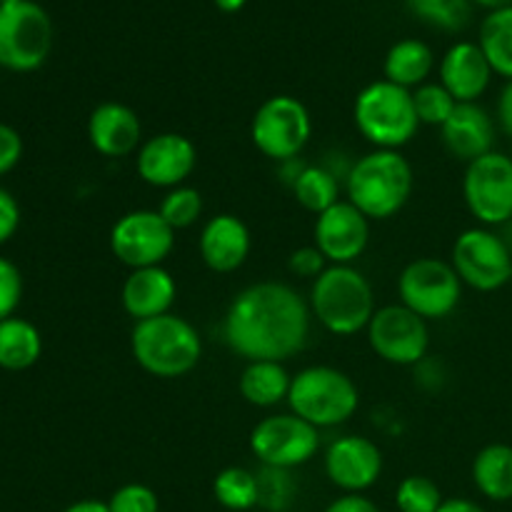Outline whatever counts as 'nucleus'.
<instances>
[{"instance_id": "nucleus-1", "label": "nucleus", "mask_w": 512, "mask_h": 512, "mask_svg": "<svg viewBox=\"0 0 512 512\" xmlns=\"http://www.w3.org/2000/svg\"><path fill=\"white\" fill-rule=\"evenodd\" d=\"M310 305L285 283L263 280L240 290L223 318V340L248 363H285L308 345Z\"/></svg>"}, {"instance_id": "nucleus-2", "label": "nucleus", "mask_w": 512, "mask_h": 512, "mask_svg": "<svg viewBox=\"0 0 512 512\" xmlns=\"http://www.w3.org/2000/svg\"><path fill=\"white\" fill-rule=\"evenodd\" d=\"M415 175L400 150H373L350 165L345 175L348 200L368 220H388L413 195Z\"/></svg>"}, {"instance_id": "nucleus-3", "label": "nucleus", "mask_w": 512, "mask_h": 512, "mask_svg": "<svg viewBox=\"0 0 512 512\" xmlns=\"http://www.w3.org/2000/svg\"><path fill=\"white\" fill-rule=\"evenodd\" d=\"M130 350L145 373L173 380L198 368L203 358V340L190 320L165 313L135 323L130 333Z\"/></svg>"}, {"instance_id": "nucleus-4", "label": "nucleus", "mask_w": 512, "mask_h": 512, "mask_svg": "<svg viewBox=\"0 0 512 512\" xmlns=\"http://www.w3.org/2000/svg\"><path fill=\"white\" fill-rule=\"evenodd\" d=\"M310 313L333 335L368 330L375 315V295L370 280L353 265H328L310 288Z\"/></svg>"}, {"instance_id": "nucleus-5", "label": "nucleus", "mask_w": 512, "mask_h": 512, "mask_svg": "<svg viewBox=\"0 0 512 512\" xmlns=\"http://www.w3.org/2000/svg\"><path fill=\"white\" fill-rule=\"evenodd\" d=\"M353 120L375 150H400L420 128L413 90L400 88L385 78L360 90L353 105Z\"/></svg>"}, {"instance_id": "nucleus-6", "label": "nucleus", "mask_w": 512, "mask_h": 512, "mask_svg": "<svg viewBox=\"0 0 512 512\" xmlns=\"http://www.w3.org/2000/svg\"><path fill=\"white\" fill-rule=\"evenodd\" d=\"M290 413L315 428H335L358 413L360 393L348 373L330 365H310L293 375L288 393Z\"/></svg>"}, {"instance_id": "nucleus-7", "label": "nucleus", "mask_w": 512, "mask_h": 512, "mask_svg": "<svg viewBox=\"0 0 512 512\" xmlns=\"http://www.w3.org/2000/svg\"><path fill=\"white\" fill-rule=\"evenodd\" d=\"M53 48V20L35 0L0 5V65L30 73L48 60Z\"/></svg>"}, {"instance_id": "nucleus-8", "label": "nucleus", "mask_w": 512, "mask_h": 512, "mask_svg": "<svg viewBox=\"0 0 512 512\" xmlns=\"http://www.w3.org/2000/svg\"><path fill=\"white\" fill-rule=\"evenodd\" d=\"M313 135V120L308 108L293 95H273L253 115L250 138L270 160L288 163L295 160Z\"/></svg>"}, {"instance_id": "nucleus-9", "label": "nucleus", "mask_w": 512, "mask_h": 512, "mask_svg": "<svg viewBox=\"0 0 512 512\" xmlns=\"http://www.w3.org/2000/svg\"><path fill=\"white\" fill-rule=\"evenodd\" d=\"M450 263L463 285L480 293H495L512 280L510 243L485 225L463 230L455 238Z\"/></svg>"}, {"instance_id": "nucleus-10", "label": "nucleus", "mask_w": 512, "mask_h": 512, "mask_svg": "<svg viewBox=\"0 0 512 512\" xmlns=\"http://www.w3.org/2000/svg\"><path fill=\"white\" fill-rule=\"evenodd\" d=\"M400 303L425 320H443L463 298V280L453 263L438 258H418L403 268L398 278Z\"/></svg>"}, {"instance_id": "nucleus-11", "label": "nucleus", "mask_w": 512, "mask_h": 512, "mask_svg": "<svg viewBox=\"0 0 512 512\" xmlns=\"http://www.w3.org/2000/svg\"><path fill=\"white\" fill-rule=\"evenodd\" d=\"M320 448V430L295 413L268 415L250 433V450L265 468L295 470Z\"/></svg>"}, {"instance_id": "nucleus-12", "label": "nucleus", "mask_w": 512, "mask_h": 512, "mask_svg": "<svg viewBox=\"0 0 512 512\" xmlns=\"http://www.w3.org/2000/svg\"><path fill=\"white\" fill-rule=\"evenodd\" d=\"M463 198L470 215L485 228L512 220V158L505 153L483 155L465 168Z\"/></svg>"}, {"instance_id": "nucleus-13", "label": "nucleus", "mask_w": 512, "mask_h": 512, "mask_svg": "<svg viewBox=\"0 0 512 512\" xmlns=\"http://www.w3.org/2000/svg\"><path fill=\"white\" fill-rule=\"evenodd\" d=\"M368 343L380 360L390 365H420L430 348L428 320L420 318L403 303L375 310L368 325Z\"/></svg>"}, {"instance_id": "nucleus-14", "label": "nucleus", "mask_w": 512, "mask_h": 512, "mask_svg": "<svg viewBox=\"0 0 512 512\" xmlns=\"http://www.w3.org/2000/svg\"><path fill=\"white\" fill-rule=\"evenodd\" d=\"M175 248V230L158 210H130L110 228V250L130 270L163 265Z\"/></svg>"}, {"instance_id": "nucleus-15", "label": "nucleus", "mask_w": 512, "mask_h": 512, "mask_svg": "<svg viewBox=\"0 0 512 512\" xmlns=\"http://www.w3.org/2000/svg\"><path fill=\"white\" fill-rule=\"evenodd\" d=\"M198 165V150L193 140L180 133H158L143 140L135 155V170L143 183L153 188L173 190L185 185Z\"/></svg>"}, {"instance_id": "nucleus-16", "label": "nucleus", "mask_w": 512, "mask_h": 512, "mask_svg": "<svg viewBox=\"0 0 512 512\" xmlns=\"http://www.w3.org/2000/svg\"><path fill=\"white\" fill-rule=\"evenodd\" d=\"M315 248L330 265H353L370 240V220L350 200H338L315 218Z\"/></svg>"}, {"instance_id": "nucleus-17", "label": "nucleus", "mask_w": 512, "mask_h": 512, "mask_svg": "<svg viewBox=\"0 0 512 512\" xmlns=\"http://www.w3.org/2000/svg\"><path fill=\"white\" fill-rule=\"evenodd\" d=\"M383 473V453L365 435H343L325 453V475L348 495H363Z\"/></svg>"}, {"instance_id": "nucleus-18", "label": "nucleus", "mask_w": 512, "mask_h": 512, "mask_svg": "<svg viewBox=\"0 0 512 512\" xmlns=\"http://www.w3.org/2000/svg\"><path fill=\"white\" fill-rule=\"evenodd\" d=\"M495 133H498V123L480 103H458L448 123L440 128L448 153L463 163H473L493 153Z\"/></svg>"}, {"instance_id": "nucleus-19", "label": "nucleus", "mask_w": 512, "mask_h": 512, "mask_svg": "<svg viewBox=\"0 0 512 512\" xmlns=\"http://www.w3.org/2000/svg\"><path fill=\"white\" fill-rule=\"evenodd\" d=\"M88 140L105 158H125L143 145V125L133 108L108 100L90 113Z\"/></svg>"}, {"instance_id": "nucleus-20", "label": "nucleus", "mask_w": 512, "mask_h": 512, "mask_svg": "<svg viewBox=\"0 0 512 512\" xmlns=\"http://www.w3.org/2000/svg\"><path fill=\"white\" fill-rule=\"evenodd\" d=\"M493 75L483 48L470 40L450 45L440 60V83L458 103H478V98H483L490 88Z\"/></svg>"}, {"instance_id": "nucleus-21", "label": "nucleus", "mask_w": 512, "mask_h": 512, "mask_svg": "<svg viewBox=\"0 0 512 512\" xmlns=\"http://www.w3.org/2000/svg\"><path fill=\"white\" fill-rule=\"evenodd\" d=\"M250 230L238 215L220 213L203 225L198 250L213 273H235L250 255Z\"/></svg>"}, {"instance_id": "nucleus-22", "label": "nucleus", "mask_w": 512, "mask_h": 512, "mask_svg": "<svg viewBox=\"0 0 512 512\" xmlns=\"http://www.w3.org/2000/svg\"><path fill=\"white\" fill-rule=\"evenodd\" d=\"M175 295H178V285H175L170 270H165L163 265L130 270V275L123 283V290H120L125 313L135 323L170 313Z\"/></svg>"}, {"instance_id": "nucleus-23", "label": "nucleus", "mask_w": 512, "mask_h": 512, "mask_svg": "<svg viewBox=\"0 0 512 512\" xmlns=\"http://www.w3.org/2000/svg\"><path fill=\"white\" fill-rule=\"evenodd\" d=\"M290 383L293 375L285 370L283 363L275 360H255L243 368L238 378V390L245 403L255 408H275L280 403H288Z\"/></svg>"}, {"instance_id": "nucleus-24", "label": "nucleus", "mask_w": 512, "mask_h": 512, "mask_svg": "<svg viewBox=\"0 0 512 512\" xmlns=\"http://www.w3.org/2000/svg\"><path fill=\"white\" fill-rule=\"evenodd\" d=\"M435 68V55L428 43L418 38L398 40L385 55V80L400 85V88L415 90L428 83Z\"/></svg>"}, {"instance_id": "nucleus-25", "label": "nucleus", "mask_w": 512, "mask_h": 512, "mask_svg": "<svg viewBox=\"0 0 512 512\" xmlns=\"http://www.w3.org/2000/svg\"><path fill=\"white\" fill-rule=\"evenodd\" d=\"M473 483L493 503L512 500V445H485L473 460Z\"/></svg>"}, {"instance_id": "nucleus-26", "label": "nucleus", "mask_w": 512, "mask_h": 512, "mask_svg": "<svg viewBox=\"0 0 512 512\" xmlns=\"http://www.w3.org/2000/svg\"><path fill=\"white\" fill-rule=\"evenodd\" d=\"M43 353L38 328L23 318H5L0 323V368L10 373L33 368Z\"/></svg>"}, {"instance_id": "nucleus-27", "label": "nucleus", "mask_w": 512, "mask_h": 512, "mask_svg": "<svg viewBox=\"0 0 512 512\" xmlns=\"http://www.w3.org/2000/svg\"><path fill=\"white\" fill-rule=\"evenodd\" d=\"M478 45L483 48L490 68L500 78L512 80V5L490 10L480 25Z\"/></svg>"}, {"instance_id": "nucleus-28", "label": "nucleus", "mask_w": 512, "mask_h": 512, "mask_svg": "<svg viewBox=\"0 0 512 512\" xmlns=\"http://www.w3.org/2000/svg\"><path fill=\"white\" fill-rule=\"evenodd\" d=\"M295 200L310 213L320 215L340 200V180L325 165H305L290 183Z\"/></svg>"}, {"instance_id": "nucleus-29", "label": "nucleus", "mask_w": 512, "mask_h": 512, "mask_svg": "<svg viewBox=\"0 0 512 512\" xmlns=\"http://www.w3.org/2000/svg\"><path fill=\"white\" fill-rule=\"evenodd\" d=\"M213 495L225 510L248 512L260 503L258 475L250 473L248 468H225L215 475Z\"/></svg>"}, {"instance_id": "nucleus-30", "label": "nucleus", "mask_w": 512, "mask_h": 512, "mask_svg": "<svg viewBox=\"0 0 512 512\" xmlns=\"http://www.w3.org/2000/svg\"><path fill=\"white\" fill-rule=\"evenodd\" d=\"M405 5L418 20L448 33L463 30L473 10L470 0H405Z\"/></svg>"}, {"instance_id": "nucleus-31", "label": "nucleus", "mask_w": 512, "mask_h": 512, "mask_svg": "<svg viewBox=\"0 0 512 512\" xmlns=\"http://www.w3.org/2000/svg\"><path fill=\"white\" fill-rule=\"evenodd\" d=\"M158 213L178 233V230H185L198 223V218L203 215V195L195 188H190V185H178V188L165 193V198L160 200Z\"/></svg>"}, {"instance_id": "nucleus-32", "label": "nucleus", "mask_w": 512, "mask_h": 512, "mask_svg": "<svg viewBox=\"0 0 512 512\" xmlns=\"http://www.w3.org/2000/svg\"><path fill=\"white\" fill-rule=\"evenodd\" d=\"M413 103L420 125L443 128L450 115H453L458 100L445 90L443 83H423L420 88L413 90Z\"/></svg>"}, {"instance_id": "nucleus-33", "label": "nucleus", "mask_w": 512, "mask_h": 512, "mask_svg": "<svg viewBox=\"0 0 512 512\" xmlns=\"http://www.w3.org/2000/svg\"><path fill=\"white\" fill-rule=\"evenodd\" d=\"M443 500L438 483L425 475H408L395 490V505L400 512H438Z\"/></svg>"}, {"instance_id": "nucleus-34", "label": "nucleus", "mask_w": 512, "mask_h": 512, "mask_svg": "<svg viewBox=\"0 0 512 512\" xmlns=\"http://www.w3.org/2000/svg\"><path fill=\"white\" fill-rule=\"evenodd\" d=\"M258 475V490H260V503L270 512H283L290 508L298 493V483L293 478V470L283 468H265Z\"/></svg>"}, {"instance_id": "nucleus-35", "label": "nucleus", "mask_w": 512, "mask_h": 512, "mask_svg": "<svg viewBox=\"0 0 512 512\" xmlns=\"http://www.w3.org/2000/svg\"><path fill=\"white\" fill-rule=\"evenodd\" d=\"M110 512H160L158 493L143 483H128L108 500Z\"/></svg>"}, {"instance_id": "nucleus-36", "label": "nucleus", "mask_w": 512, "mask_h": 512, "mask_svg": "<svg viewBox=\"0 0 512 512\" xmlns=\"http://www.w3.org/2000/svg\"><path fill=\"white\" fill-rule=\"evenodd\" d=\"M20 298H23V275L8 258H0V323L13 318Z\"/></svg>"}, {"instance_id": "nucleus-37", "label": "nucleus", "mask_w": 512, "mask_h": 512, "mask_svg": "<svg viewBox=\"0 0 512 512\" xmlns=\"http://www.w3.org/2000/svg\"><path fill=\"white\" fill-rule=\"evenodd\" d=\"M328 260L320 253L315 245H305V248H298L288 260V268L293 275H300V278L315 280L325 268H328Z\"/></svg>"}, {"instance_id": "nucleus-38", "label": "nucleus", "mask_w": 512, "mask_h": 512, "mask_svg": "<svg viewBox=\"0 0 512 512\" xmlns=\"http://www.w3.org/2000/svg\"><path fill=\"white\" fill-rule=\"evenodd\" d=\"M23 158V138L8 123H0V175L10 173Z\"/></svg>"}, {"instance_id": "nucleus-39", "label": "nucleus", "mask_w": 512, "mask_h": 512, "mask_svg": "<svg viewBox=\"0 0 512 512\" xmlns=\"http://www.w3.org/2000/svg\"><path fill=\"white\" fill-rule=\"evenodd\" d=\"M20 225V205L13 198V193L0 188V245L8 243Z\"/></svg>"}, {"instance_id": "nucleus-40", "label": "nucleus", "mask_w": 512, "mask_h": 512, "mask_svg": "<svg viewBox=\"0 0 512 512\" xmlns=\"http://www.w3.org/2000/svg\"><path fill=\"white\" fill-rule=\"evenodd\" d=\"M325 512H380V508L373 500L365 498V495L343 493L338 500H333V503L325 508Z\"/></svg>"}, {"instance_id": "nucleus-41", "label": "nucleus", "mask_w": 512, "mask_h": 512, "mask_svg": "<svg viewBox=\"0 0 512 512\" xmlns=\"http://www.w3.org/2000/svg\"><path fill=\"white\" fill-rule=\"evenodd\" d=\"M495 123L508 138H512V80H505L503 90L498 95V110H495Z\"/></svg>"}, {"instance_id": "nucleus-42", "label": "nucleus", "mask_w": 512, "mask_h": 512, "mask_svg": "<svg viewBox=\"0 0 512 512\" xmlns=\"http://www.w3.org/2000/svg\"><path fill=\"white\" fill-rule=\"evenodd\" d=\"M438 512H485V508L468 498H448L443 500V505H440Z\"/></svg>"}, {"instance_id": "nucleus-43", "label": "nucleus", "mask_w": 512, "mask_h": 512, "mask_svg": "<svg viewBox=\"0 0 512 512\" xmlns=\"http://www.w3.org/2000/svg\"><path fill=\"white\" fill-rule=\"evenodd\" d=\"M63 512H110L108 510V503H103V500H78V503L68 505Z\"/></svg>"}, {"instance_id": "nucleus-44", "label": "nucleus", "mask_w": 512, "mask_h": 512, "mask_svg": "<svg viewBox=\"0 0 512 512\" xmlns=\"http://www.w3.org/2000/svg\"><path fill=\"white\" fill-rule=\"evenodd\" d=\"M213 3L218 5V10H223V13H238V10H243L250 0H213Z\"/></svg>"}, {"instance_id": "nucleus-45", "label": "nucleus", "mask_w": 512, "mask_h": 512, "mask_svg": "<svg viewBox=\"0 0 512 512\" xmlns=\"http://www.w3.org/2000/svg\"><path fill=\"white\" fill-rule=\"evenodd\" d=\"M473 5H480V8H488V10H500V8H508L512 5V0H470Z\"/></svg>"}, {"instance_id": "nucleus-46", "label": "nucleus", "mask_w": 512, "mask_h": 512, "mask_svg": "<svg viewBox=\"0 0 512 512\" xmlns=\"http://www.w3.org/2000/svg\"><path fill=\"white\" fill-rule=\"evenodd\" d=\"M10 3H18V0H0V5H10Z\"/></svg>"}]
</instances>
